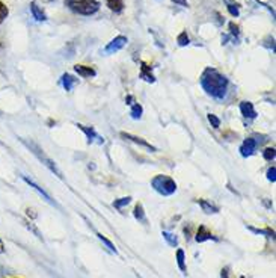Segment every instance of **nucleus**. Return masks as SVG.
<instances>
[{"label":"nucleus","mask_w":276,"mask_h":278,"mask_svg":"<svg viewBox=\"0 0 276 278\" xmlns=\"http://www.w3.org/2000/svg\"><path fill=\"white\" fill-rule=\"evenodd\" d=\"M106 3L114 12H121L124 9V0H106Z\"/></svg>","instance_id":"nucleus-19"},{"label":"nucleus","mask_w":276,"mask_h":278,"mask_svg":"<svg viewBox=\"0 0 276 278\" xmlns=\"http://www.w3.org/2000/svg\"><path fill=\"white\" fill-rule=\"evenodd\" d=\"M230 31H231V35L233 37H240V28L237 26L236 23H230Z\"/></svg>","instance_id":"nucleus-30"},{"label":"nucleus","mask_w":276,"mask_h":278,"mask_svg":"<svg viewBox=\"0 0 276 278\" xmlns=\"http://www.w3.org/2000/svg\"><path fill=\"white\" fill-rule=\"evenodd\" d=\"M8 15H9V8L3 2H0V23H3Z\"/></svg>","instance_id":"nucleus-24"},{"label":"nucleus","mask_w":276,"mask_h":278,"mask_svg":"<svg viewBox=\"0 0 276 278\" xmlns=\"http://www.w3.org/2000/svg\"><path fill=\"white\" fill-rule=\"evenodd\" d=\"M130 201H131V197H122V198L115 199V201H114V207H115V209H118V210H121V209H122L124 206H127Z\"/></svg>","instance_id":"nucleus-23"},{"label":"nucleus","mask_w":276,"mask_h":278,"mask_svg":"<svg viewBox=\"0 0 276 278\" xmlns=\"http://www.w3.org/2000/svg\"><path fill=\"white\" fill-rule=\"evenodd\" d=\"M177 263H178V268L181 269V272L186 274L187 268H186V256H184L183 249H177Z\"/></svg>","instance_id":"nucleus-18"},{"label":"nucleus","mask_w":276,"mask_h":278,"mask_svg":"<svg viewBox=\"0 0 276 278\" xmlns=\"http://www.w3.org/2000/svg\"><path fill=\"white\" fill-rule=\"evenodd\" d=\"M257 145H258V142H257L254 138L244 139L243 144H241V147H240V155H241L243 158L252 156V155L255 153V150H257Z\"/></svg>","instance_id":"nucleus-5"},{"label":"nucleus","mask_w":276,"mask_h":278,"mask_svg":"<svg viewBox=\"0 0 276 278\" xmlns=\"http://www.w3.org/2000/svg\"><path fill=\"white\" fill-rule=\"evenodd\" d=\"M199 82H201L202 89L213 98L222 100L227 95L230 82L216 68H205Z\"/></svg>","instance_id":"nucleus-1"},{"label":"nucleus","mask_w":276,"mask_h":278,"mask_svg":"<svg viewBox=\"0 0 276 278\" xmlns=\"http://www.w3.org/2000/svg\"><path fill=\"white\" fill-rule=\"evenodd\" d=\"M128 42V40L124 37V35H119V37H117V38H114V40L111 41L107 45H106V48H104V52L106 53H117V52H119L125 44Z\"/></svg>","instance_id":"nucleus-6"},{"label":"nucleus","mask_w":276,"mask_h":278,"mask_svg":"<svg viewBox=\"0 0 276 278\" xmlns=\"http://www.w3.org/2000/svg\"><path fill=\"white\" fill-rule=\"evenodd\" d=\"M0 48H2V44H0Z\"/></svg>","instance_id":"nucleus-36"},{"label":"nucleus","mask_w":276,"mask_h":278,"mask_svg":"<svg viewBox=\"0 0 276 278\" xmlns=\"http://www.w3.org/2000/svg\"><path fill=\"white\" fill-rule=\"evenodd\" d=\"M48 2H50V0H48Z\"/></svg>","instance_id":"nucleus-37"},{"label":"nucleus","mask_w":276,"mask_h":278,"mask_svg":"<svg viewBox=\"0 0 276 278\" xmlns=\"http://www.w3.org/2000/svg\"><path fill=\"white\" fill-rule=\"evenodd\" d=\"M142 112H144V109H142V106H141L139 103H133V105H131V112H130L131 118L139 119L142 117Z\"/></svg>","instance_id":"nucleus-21"},{"label":"nucleus","mask_w":276,"mask_h":278,"mask_svg":"<svg viewBox=\"0 0 276 278\" xmlns=\"http://www.w3.org/2000/svg\"><path fill=\"white\" fill-rule=\"evenodd\" d=\"M208 121H210V124H211L214 129H219V127H220V119L217 118L214 114H208Z\"/></svg>","instance_id":"nucleus-28"},{"label":"nucleus","mask_w":276,"mask_h":278,"mask_svg":"<svg viewBox=\"0 0 276 278\" xmlns=\"http://www.w3.org/2000/svg\"><path fill=\"white\" fill-rule=\"evenodd\" d=\"M133 215H134V218L139 221V222H147V216H145V210H144V206L141 204V203H137L136 204V207H134V212H133Z\"/></svg>","instance_id":"nucleus-17"},{"label":"nucleus","mask_w":276,"mask_h":278,"mask_svg":"<svg viewBox=\"0 0 276 278\" xmlns=\"http://www.w3.org/2000/svg\"><path fill=\"white\" fill-rule=\"evenodd\" d=\"M197 242L199 243H202V242H205V240H217V238L205 227V225H199V229H198L197 232Z\"/></svg>","instance_id":"nucleus-9"},{"label":"nucleus","mask_w":276,"mask_h":278,"mask_svg":"<svg viewBox=\"0 0 276 278\" xmlns=\"http://www.w3.org/2000/svg\"><path fill=\"white\" fill-rule=\"evenodd\" d=\"M220 277H222V278H230V274H228V268L222 269V274H220Z\"/></svg>","instance_id":"nucleus-33"},{"label":"nucleus","mask_w":276,"mask_h":278,"mask_svg":"<svg viewBox=\"0 0 276 278\" xmlns=\"http://www.w3.org/2000/svg\"><path fill=\"white\" fill-rule=\"evenodd\" d=\"M74 71L81 76V78H85V79H88V78H95L97 76V71L92 68V67H88V65H74Z\"/></svg>","instance_id":"nucleus-11"},{"label":"nucleus","mask_w":276,"mask_h":278,"mask_svg":"<svg viewBox=\"0 0 276 278\" xmlns=\"http://www.w3.org/2000/svg\"><path fill=\"white\" fill-rule=\"evenodd\" d=\"M161 236H163V239H164V240H166L171 246H174V248H175V246H178V238H177L174 233L163 232V233H161Z\"/></svg>","instance_id":"nucleus-20"},{"label":"nucleus","mask_w":276,"mask_h":278,"mask_svg":"<svg viewBox=\"0 0 276 278\" xmlns=\"http://www.w3.org/2000/svg\"><path fill=\"white\" fill-rule=\"evenodd\" d=\"M24 224H26V227H27V229H29L31 232H34V233L37 235V238H40V239L42 238V236H41V233L38 232V229H37V227H35V225H34L32 222H29V221H24Z\"/></svg>","instance_id":"nucleus-29"},{"label":"nucleus","mask_w":276,"mask_h":278,"mask_svg":"<svg viewBox=\"0 0 276 278\" xmlns=\"http://www.w3.org/2000/svg\"><path fill=\"white\" fill-rule=\"evenodd\" d=\"M141 65H142L141 67V78L145 80V82H148V83H154L156 78L151 73V67L148 64H145V62H141Z\"/></svg>","instance_id":"nucleus-13"},{"label":"nucleus","mask_w":276,"mask_h":278,"mask_svg":"<svg viewBox=\"0 0 276 278\" xmlns=\"http://www.w3.org/2000/svg\"><path fill=\"white\" fill-rule=\"evenodd\" d=\"M276 168L275 166H272V168H269V171H267V179L270 180V182H275L276 180Z\"/></svg>","instance_id":"nucleus-31"},{"label":"nucleus","mask_w":276,"mask_h":278,"mask_svg":"<svg viewBox=\"0 0 276 278\" xmlns=\"http://www.w3.org/2000/svg\"><path fill=\"white\" fill-rule=\"evenodd\" d=\"M21 141H23V142H24V144L31 148V151H32V153H34V155L40 159V162H42V165H45V166H47V168H48V169H50L54 175H58L59 179H64V174H62V171L59 169V166H58L53 160L50 159L47 155H45V151L41 148L40 145H37V144H35V142H32V141H31V142H29V141H26V139H21Z\"/></svg>","instance_id":"nucleus-2"},{"label":"nucleus","mask_w":276,"mask_h":278,"mask_svg":"<svg viewBox=\"0 0 276 278\" xmlns=\"http://www.w3.org/2000/svg\"><path fill=\"white\" fill-rule=\"evenodd\" d=\"M263 156H264V159L269 160V162L275 160V148H266L263 151Z\"/></svg>","instance_id":"nucleus-27"},{"label":"nucleus","mask_w":276,"mask_h":278,"mask_svg":"<svg viewBox=\"0 0 276 278\" xmlns=\"http://www.w3.org/2000/svg\"><path fill=\"white\" fill-rule=\"evenodd\" d=\"M198 204L201 206V209L205 213H217L219 212V207L217 206H214V204H211V203H208L205 199H198Z\"/></svg>","instance_id":"nucleus-15"},{"label":"nucleus","mask_w":276,"mask_h":278,"mask_svg":"<svg viewBox=\"0 0 276 278\" xmlns=\"http://www.w3.org/2000/svg\"><path fill=\"white\" fill-rule=\"evenodd\" d=\"M177 42H178V45H181V47L187 45V44L190 42L189 37H187V32H181V34L178 35V38H177Z\"/></svg>","instance_id":"nucleus-26"},{"label":"nucleus","mask_w":276,"mask_h":278,"mask_svg":"<svg viewBox=\"0 0 276 278\" xmlns=\"http://www.w3.org/2000/svg\"><path fill=\"white\" fill-rule=\"evenodd\" d=\"M151 186L154 188L156 192H158L160 195H164V197L172 195V194H175V191H177V183H175V180H172L171 177L163 175V174H158V175H156V177L151 180Z\"/></svg>","instance_id":"nucleus-3"},{"label":"nucleus","mask_w":276,"mask_h":278,"mask_svg":"<svg viewBox=\"0 0 276 278\" xmlns=\"http://www.w3.org/2000/svg\"><path fill=\"white\" fill-rule=\"evenodd\" d=\"M2 252H5V245H3V240L0 239V254Z\"/></svg>","instance_id":"nucleus-35"},{"label":"nucleus","mask_w":276,"mask_h":278,"mask_svg":"<svg viewBox=\"0 0 276 278\" xmlns=\"http://www.w3.org/2000/svg\"><path fill=\"white\" fill-rule=\"evenodd\" d=\"M240 112L244 118H257V112L254 109V105L251 102H241L240 103Z\"/></svg>","instance_id":"nucleus-10"},{"label":"nucleus","mask_w":276,"mask_h":278,"mask_svg":"<svg viewBox=\"0 0 276 278\" xmlns=\"http://www.w3.org/2000/svg\"><path fill=\"white\" fill-rule=\"evenodd\" d=\"M125 103L131 106V105L134 103V97H133V95H127V97H125Z\"/></svg>","instance_id":"nucleus-32"},{"label":"nucleus","mask_w":276,"mask_h":278,"mask_svg":"<svg viewBox=\"0 0 276 278\" xmlns=\"http://www.w3.org/2000/svg\"><path fill=\"white\" fill-rule=\"evenodd\" d=\"M29 6H31V12H32L34 18H35L37 21H45V20H47V15H45V12H44L40 6H38V3H37V2H32Z\"/></svg>","instance_id":"nucleus-14"},{"label":"nucleus","mask_w":276,"mask_h":278,"mask_svg":"<svg viewBox=\"0 0 276 278\" xmlns=\"http://www.w3.org/2000/svg\"><path fill=\"white\" fill-rule=\"evenodd\" d=\"M61 83H62V86L65 88V91H71V89L76 86L77 79H74V78L70 76V74H64V76H62V80H61Z\"/></svg>","instance_id":"nucleus-16"},{"label":"nucleus","mask_w":276,"mask_h":278,"mask_svg":"<svg viewBox=\"0 0 276 278\" xmlns=\"http://www.w3.org/2000/svg\"><path fill=\"white\" fill-rule=\"evenodd\" d=\"M67 6L80 15H92L100 9L97 0H67Z\"/></svg>","instance_id":"nucleus-4"},{"label":"nucleus","mask_w":276,"mask_h":278,"mask_svg":"<svg viewBox=\"0 0 276 278\" xmlns=\"http://www.w3.org/2000/svg\"><path fill=\"white\" fill-rule=\"evenodd\" d=\"M172 2H175L178 5H183V6H187V0H172Z\"/></svg>","instance_id":"nucleus-34"},{"label":"nucleus","mask_w":276,"mask_h":278,"mask_svg":"<svg viewBox=\"0 0 276 278\" xmlns=\"http://www.w3.org/2000/svg\"><path fill=\"white\" fill-rule=\"evenodd\" d=\"M76 125H77L80 130H81V132L88 136L89 144H91V142H94V139H98V142H100V144H103V142H104V138L98 136V135H97V132L94 130V127H86V125H83V124H76Z\"/></svg>","instance_id":"nucleus-8"},{"label":"nucleus","mask_w":276,"mask_h":278,"mask_svg":"<svg viewBox=\"0 0 276 278\" xmlns=\"http://www.w3.org/2000/svg\"><path fill=\"white\" fill-rule=\"evenodd\" d=\"M23 180H24V182H26V183H27V185H29L32 189H35V191L40 194L41 197H44V199H45V201H48V203H51V204H53V199L50 198V195H48V194H47V192H45V191H44L41 186H38V185H37L34 180H31V179H29V177H26V175H23Z\"/></svg>","instance_id":"nucleus-12"},{"label":"nucleus","mask_w":276,"mask_h":278,"mask_svg":"<svg viewBox=\"0 0 276 278\" xmlns=\"http://www.w3.org/2000/svg\"><path fill=\"white\" fill-rule=\"evenodd\" d=\"M228 2V11H230V14L233 15V17H238V14H240V11H238V5L237 3H233L231 0H227Z\"/></svg>","instance_id":"nucleus-25"},{"label":"nucleus","mask_w":276,"mask_h":278,"mask_svg":"<svg viewBox=\"0 0 276 278\" xmlns=\"http://www.w3.org/2000/svg\"><path fill=\"white\" fill-rule=\"evenodd\" d=\"M121 138H124L125 141H131V142H134V144H139V145H142V147H145V148H148V150H151V151H156V147H154V145L148 144L145 139L137 138V136H134V135H130V133L122 132V133H121Z\"/></svg>","instance_id":"nucleus-7"},{"label":"nucleus","mask_w":276,"mask_h":278,"mask_svg":"<svg viewBox=\"0 0 276 278\" xmlns=\"http://www.w3.org/2000/svg\"><path fill=\"white\" fill-rule=\"evenodd\" d=\"M97 238L100 239V240H101V242H103V243H104V245H106L111 251H112V252H115V254L118 252V251H117V248H115V245H114L109 239L106 238V236H103L101 233H97Z\"/></svg>","instance_id":"nucleus-22"}]
</instances>
